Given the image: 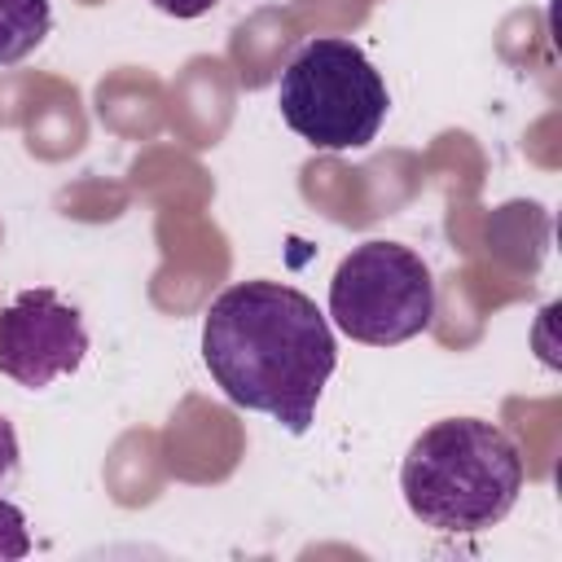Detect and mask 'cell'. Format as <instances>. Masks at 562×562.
I'll list each match as a JSON object with an SVG mask.
<instances>
[{"mask_svg":"<svg viewBox=\"0 0 562 562\" xmlns=\"http://www.w3.org/2000/svg\"><path fill=\"white\" fill-rule=\"evenodd\" d=\"M202 360L237 408L268 413L290 435H307L338 364V342L329 316L303 290L237 281L202 316Z\"/></svg>","mask_w":562,"mask_h":562,"instance_id":"obj_1","label":"cell"},{"mask_svg":"<svg viewBox=\"0 0 562 562\" xmlns=\"http://www.w3.org/2000/svg\"><path fill=\"white\" fill-rule=\"evenodd\" d=\"M400 492L422 527L479 536L514 509L522 492V452L496 422L448 417L408 443Z\"/></svg>","mask_w":562,"mask_h":562,"instance_id":"obj_2","label":"cell"},{"mask_svg":"<svg viewBox=\"0 0 562 562\" xmlns=\"http://www.w3.org/2000/svg\"><path fill=\"white\" fill-rule=\"evenodd\" d=\"M281 119L312 149H364L386 119V83L360 44L338 35L307 40L277 83Z\"/></svg>","mask_w":562,"mask_h":562,"instance_id":"obj_3","label":"cell"},{"mask_svg":"<svg viewBox=\"0 0 562 562\" xmlns=\"http://www.w3.org/2000/svg\"><path fill=\"white\" fill-rule=\"evenodd\" d=\"M334 325L364 347H395L417 338L435 316V281L422 255L400 241H364L334 268Z\"/></svg>","mask_w":562,"mask_h":562,"instance_id":"obj_4","label":"cell"},{"mask_svg":"<svg viewBox=\"0 0 562 562\" xmlns=\"http://www.w3.org/2000/svg\"><path fill=\"white\" fill-rule=\"evenodd\" d=\"M88 356V329L79 307L61 303L48 285L22 290L0 312V373L26 391H44L53 378L75 373Z\"/></svg>","mask_w":562,"mask_h":562,"instance_id":"obj_5","label":"cell"},{"mask_svg":"<svg viewBox=\"0 0 562 562\" xmlns=\"http://www.w3.org/2000/svg\"><path fill=\"white\" fill-rule=\"evenodd\" d=\"M53 31L48 0H0V66L31 57Z\"/></svg>","mask_w":562,"mask_h":562,"instance_id":"obj_6","label":"cell"},{"mask_svg":"<svg viewBox=\"0 0 562 562\" xmlns=\"http://www.w3.org/2000/svg\"><path fill=\"white\" fill-rule=\"evenodd\" d=\"M31 553V531H26V514L0 496V562H18Z\"/></svg>","mask_w":562,"mask_h":562,"instance_id":"obj_7","label":"cell"},{"mask_svg":"<svg viewBox=\"0 0 562 562\" xmlns=\"http://www.w3.org/2000/svg\"><path fill=\"white\" fill-rule=\"evenodd\" d=\"M158 13H167V18H202V13H211L220 0H149Z\"/></svg>","mask_w":562,"mask_h":562,"instance_id":"obj_8","label":"cell"},{"mask_svg":"<svg viewBox=\"0 0 562 562\" xmlns=\"http://www.w3.org/2000/svg\"><path fill=\"white\" fill-rule=\"evenodd\" d=\"M18 470V435H13V422L0 413V479H9Z\"/></svg>","mask_w":562,"mask_h":562,"instance_id":"obj_9","label":"cell"}]
</instances>
